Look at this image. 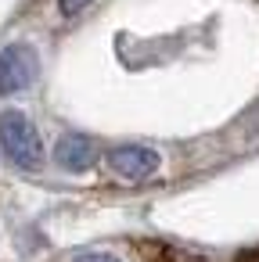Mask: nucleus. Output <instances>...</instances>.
<instances>
[{"label": "nucleus", "mask_w": 259, "mask_h": 262, "mask_svg": "<svg viewBox=\"0 0 259 262\" xmlns=\"http://www.w3.org/2000/svg\"><path fill=\"white\" fill-rule=\"evenodd\" d=\"M0 151L22 172H36L44 165V140L26 112H18V108L0 112Z\"/></svg>", "instance_id": "1"}, {"label": "nucleus", "mask_w": 259, "mask_h": 262, "mask_svg": "<svg viewBox=\"0 0 259 262\" xmlns=\"http://www.w3.org/2000/svg\"><path fill=\"white\" fill-rule=\"evenodd\" d=\"M108 169H112V176H119L126 183H144L162 169V155L144 144H119L108 151Z\"/></svg>", "instance_id": "2"}, {"label": "nucleus", "mask_w": 259, "mask_h": 262, "mask_svg": "<svg viewBox=\"0 0 259 262\" xmlns=\"http://www.w3.org/2000/svg\"><path fill=\"white\" fill-rule=\"evenodd\" d=\"M36 76H40V61L29 43H8L0 51V94L29 90Z\"/></svg>", "instance_id": "3"}, {"label": "nucleus", "mask_w": 259, "mask_h": 262, "mask_svg": "<svg viewBox=\"0 0 259 262\" xmlns=\"http://www.w3.org/2000/svg\"><path fill=\"white\" fill-rule=\"evenodd\" d=\"M94 158H97V147H94V140L83 137V133H65V137L54 144V162H58L62 169H69V172H87V169L94 165Z\"/></svg>", "instance_id": "4"}, {"label": "nucleus", "mask_w": 259, "mask_h": 262, "mask_svg": "<svg viewBox=\"0 0 259 262\" xmlns=\"http://www.w3.org/2000/svg\"><path fill=\"white\" fill-rule=\"evenodd\" d=\"M90 4H94V0H58V11H62V18H76V15H83Z\"/></svg>", "instance_id": "5"}, {"label": "nucleus", "mask_w": 259, "mask_h": 262, "mask_svg": "<svg viewBox=\"0 0 259 262\" xmlns=\"http://www.w3.org/2000/svg\"><path fill=\"white\" fill-rule=\"evenodd\" d=\"M72 262H123V258L112 251H79V255H72Z\"/></svg>", "instance_id": "6"}, {"label": "nucleus", "mask_w": 259, "mask_h": 262, "mask_svg": "<svg viewBox=\"0 0 259 262\" xmlns=\"http://www.w3.org/2000/svg\"><path fill=\"white\" fill-rule=\"evenodd\" d=\"M237 262H259V248H252V251H241V258Z\"/></svg>", "instance_id": "7"}]
</instances>
